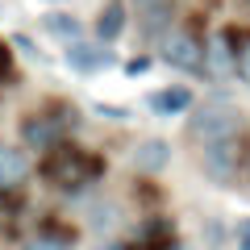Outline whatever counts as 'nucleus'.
Wrapping results in <instances>:
<instances>
[{"label": "nucleus", "instance_id": "obj_2", "mask_svg": "<svg viewBox=\"0 0 250 250\" xmlns=\"http://www.w3.org/2000/svg\"><path fill=\"white\" fill-rule=\"evenodd\" d=\"M188 138L196 146H213V142H221V138H238V113H233L229 104H221V100H208L205 108L192 113Z\"/></svg>", "mask_w": 250, "mask_h": 250}, {"label": "nucleus", "instance_id": "obj_13", "mask_svg": "<svg viewBox=\"0 0 250 250\" xmlns=\"http://www.w3.org/2000/svg\"><path fill=\"white\" fill-rule=\"evenodd\" d=\"M150 108L154 113H184V108H192V92L188 88H163L150 96Z\"/></svg>", "mask_w": 250, "mask_h": 250}, {"label": "nucleus", "instance_id": "obj_18", "mask_svg": "<svg viewBox=\"0 0 250 250\" xmlns=\"http://www.w3.org/2000/svg\"><path fill=\"white\" fill-rule=\"evenodd\" d=\"M238 246H242V250H250V221H242V225H238Z\"/></svg>", "mask_w": 250, "mask_h": 250}, {"label": "nucleus", "instance_id": "obj_11", "mask_svg": "<svg viewBox=\"0 0 250 250\" xmlns=\"http://www.w3.org/2000/svg\"><path fill=\"white\" fill-rule=\"evenodd\" d=\"M121 34H125V9H121V0H108L104 9H100V17H96V38L108 46Z\"/></svg>", "mask_w": 250, "mask_h": 250}, {"label": "nucleus", "instance_id": "obj_9", "mask_svg": "<svg viewBox=\"0 0 250 250\" xmlns=\"http://www.w3.org/2000/svg\"><path fill=\"white\" fill-rule=\"evenodd\" d=\"M167 163H171V146H167V142H159V138L138 142V150H134V167H138V171L154 175V171H163Z\"/></svg>", "mask_w": 250, "mask_h": 250}, {"label": "nucleus", "instance_id": "obj_15", "mask_svg": "<svg viewBox=\"0 0 250 250\" xmlns=\"http://www.w3.org/2000/svg\"><path fill=\"white\" fill-rule=\"evenodd\" d=\"M233 71H238L242 80L250 83V38H242V42H238V50H233Z\"/></svg>", "mask_w": 250, "mask_h": 250}, {"label": "nucleus", "instance_id": "obj_10", "mask_svg": "<svg viewBox=\"0 0 250 250\" xmlns=\"http://www.w3.org/2000/svg\"><path fill=\"white\" fill-rule=\"evenodd\" d=\"M42 29L54 38V42H83V25H80V17H71V13H46L42 17Z\"/></svg>", "mask_w": 250, "mask_h": 250}, {"label": "nucleus", "instance_id": "obj_14", "mask_svg": "<svg viewBox=\"0 0 250 250\" xmlns=\"http://www.w3.org/2000/svg\"><path fill=\"white\" fill-rule=\"evenodd\" d=\"M21 250H71V242H67V238H54V233H38V238H29Z\"/></svg>", "mask_w": 250, "mask_h": 250}, {"label": "nucleus", "instance_id": "obj_12", "mask_svg": "<svg viewBox=\"0 0 250 250\" xmlns=\"http://www.w3.org/2000/svg\"><path fill=\"white\" fill-rule=\"evenodd\" d=\"M205 62H208V71H213V75H229L233 71V50H229V38H225V34H213Z\"/></svg>", "mask_w": 250, "mask_h": 250}, {"label": "nucleus", "instance_id": "obj_1", "mask_svg": "<svg viewBox=\"0 0 250 250\" xmlns=\"http://www.w3.org/2000/svg\"><path fill=\"white\" fill-rule=\"evenodd\" d=\"M96 175H100V163L92 159V154L75 150V146H54V150H46L42 179L50 188H59V192H80V188H88Z\"/></svg>", "mask_w": 250, "mask_h": 250}, {"label": "nucleus", "instance_id": "obj_3", "mask_svg": "<svg viewBox=\"0 0 250 250\" xmlns=\"http://www.w3.org/2000/svg\"><path fill=\"white\" fill-rule=\"evenodd\" d=\"M159 54L163 62H171L179 71H205V46L192 29H167L159 38Z\"/></svg>", "mask_w": 250, "mask_h": 250}, {"label": "nucleus", "instance_id": "obj_7", "mask_svg": "<svg viewBox=\"0 0 250 250\" xmlns=\"http://www.w3.org/2000/svg\"><path fill=\"white\" fill-rule=\"evenodd\" d=\"M29 175V163L25 154L17 150V146H4L0 142V192H13V188H21Z\"/></svg>", "mask_w": 250, "mask_h": 250}, {"label": "nucleus", "instance_id": "obj_8", "mask_svg": "<svg viewBox=\"0 0 250 250\" xmlns=\"http://www.w3.org/2000/svg\"><path fill=\"white\" fill-rule=\"evenodd\" d=\"M138 25L146 38L163 34L171 25V0H138Z\"/></svg>", "mask_w": 250, "mask_h": 250}, {"label": "nucleus", "instance_id": "obj_4", "mask_svg": "<svg viewBox=\"0 0 250 250\" xmlns=\"http://www.w3.org/2000/svg\"><path fill=\"white\" fill-rule=\"evenodd\" d=\"M238 163H242V142L238 138H221V142L205 146V175L213 179V184H233V175H238Z\"/></svg>", "mask_w": 250, "mask_h": 250}, {"label": "nucleus", "instance_id": "obj_16", "mask_svg": "<svg viewBox=\"0 0 250 250\" xmlns=\"http://www.w3.org/2000/svg\"><path fill=\"white\" fill-rule=\"evenodd\" d=\"M150 71V59H134V62H125V75H146Z\"/></svg>", "mask_w": 250, "mask_h": 250}, {"label": "nucleus", "instance_id": "obj_19", "mask_svg": "<svg viewBox=\"0 0 250 250\" xmlns=\"http://www.w3.org/2000/svg\"><path fill=\"white\" fill-rule=\"evenodd\" d=\"M100 250H129V246H121V242H108V246H100Z\"/></svg>", "mask_w": 250, "mask_h": 250}, {"label": "nucleus", "instance_id": "obj_5", "mask_svg": "<svg viewBox=\"0 0 250 250\" xmlns=\"http://www.w3.org/2000/svg\"><path fill=\"white\" fill-rule=\"evenodd\" d=\"M21 138H25L29 150H54V146H62V121L54 108H46V113H29L25 121H21Z\"/></svg>", "mask_w": 250, "mask_h": 250}, {"label": "nucleus", "instance_id": "obj_17", "mask_svg": "<svg viewBox=\"0 0 250 250\" xmlns=\"http://www.w3.org/2000/svg\"><path fill=\"white\" fill-rule=\"evenodd\" d=\"M9 67H13V59H9V46L0 42V80H4V75H9Z\"/></svg>", "mask_w": 250, "mask_h": 250}, {"label": "nucleus", "instance_id": "obj_6", "mask_svg": "<svg viewBox=\"0 0 250 250\" xmlns=\"http://www.w3.org/2000/svg\"><path fill=\"white\" fill-rule=\"evenodd\" d=\"M108 62H117V59H113V50H108L104 42H71V46H67V67L80 71V75L104 71Z\"/></svg>", "mask_w": 250, "mask_h": 250}]
</instances>
